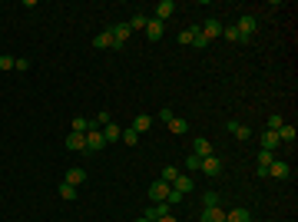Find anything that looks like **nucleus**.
<instances>
[{
	"mask_svg": "<svg viewBox=\"0 0 298 222\" xmlns=\"http://www.w3.org/2000/svg\"><path fill=\"white\" fill-rule=\"evenodd\" d=\"M235 30L242 34V44H245V40H252L255 30H258V17H252V13H242V17H239V23H235Z\"/></svg>",
	"mask_w": 298,
	"mask_h": 222,
	"instance_id": "f257e3e1",
	"label": "nucleus"
},
{
	"mask_svg": "<svg viewBox=\"0 0 298 222\" xmlns=\"http://www.w3.org/2000/svg\"><path fill=\"white\" fill-rule=\"evenodd\" d=\"M169 192H172V186L163 182V179H156L153 186H149V199H153V202H166V199H169Z\"/></svg>",
	"mask_w": 298,
	"mask_h": 222,
	"instance_id": "f03ea898",
	"label": "nucleus"
},
{
	"mask_svg": "<svg viewBox=\"0 0 298 222\" xmlns=\"http://www.w3.org/2000/svg\"><path fill=\"white\" fill-rule=\"evenodd\" d=\"M166 216H172L169 202H153V206L146 209V219H149V222H159V219H166Z\"/></svg>",
	"mask_w": 298,
	"mask_h": 222,
	"instance_id": "7ed1b4c3",
	"label": "nucleus"
},
{
	"mask_svg": "<svg viewBox=\"0 0 298 222\" xmlns=\"http://www.w3.org/2000/svg\"><path fill=\"white\" fill-rule=\"evenodd\" d=\"M103 146H106L103 133H99V130H89V133H86V153H99Z\"/></svg>",
	"mask_w": 298,
	"mask_h": 222,
	"instance_id": "20e7f679",
	"label": "nucleus"
},
{
	"mask_svg": "<svg viewBox=\"0 0 298 222\" xmlns=\"http://www.w3.org/2000/svg\"><path fill=\"white\" fill-rule=\"evenodd\" d=\"M63 143H66V149H73V153H86V136L83 133H70Z\"/></svg>",
	"mask_w": 298,
	"mask_h": 222,
	"instance_id": "39448f33",
	"label": "nucleus"
},
{
	"mask_svg": "<svg viewBox=\"0 0 298 222\" xmlns=\"http://www.w3.org/2000/svg\"><path fill=\"white\" fill-rule=\"evenodd\" d=\"M199 169H202L206 176H219V173H222V159H219V156H206Z\"/></svg>",
	"mask_w": 298,
	"mask_h": 222,
	"instance_id": "423d86ee",
	"label": "nucleus"
},
{
	"mask_svg": "<svg viewBox=\"0 0 298 222\" xmlns=\"http://www.w3.org/2000/svg\"><path fill=\"white\" fill-rule=\"evenodd\" d=\"M99 133H103V139H106V143H120V139H123V126H116V123H106Z\"/></svg>",
	"mask_w": 298,
	"mask_h": 222,
	"instance_id": "0eeeda50",
	"label": "nucleus"
},
{
	"mask_svg": "<svg viewBox=\"0 0 298 222\" xmlns=\"http://www.w3.org/2000/svg\"><path fill=\"white\" fill-rule=\"evenodd\" d=\"M176 13V0H159L156 3V20H166V17H172Z\"/></svg>",
	"mask_w": 298,
	"mask_h": 222,
	"instance_id": "6e6552de",
	"label": "nucleus"
},
{
	"mask_svg": "<svg viewBox=\"0 0 298 222\" xmlns=\"http://www.w3.org/2000/svg\"><path fill=\"white\" fill-rule=\"evenodd\" d=\"M199 30H202V37H209V40H212V37H222V20H215V17H212V20H206Z\"/></svg>",
	"mask_w": 298,
	"mask_h": 222,
	"instance_id": "1a4fd4ad",
	"label": "nucleus"
},
{
	"mask_svg": "<svg viewBox=\"0 0 298 222\" xmlns=\"http://www.w3.org/2000/svg\"><path fill=\"white\" fill-rule=\"evenodd\" d=\"M93 46H96V50H113V30H110V27H106L103 34L93 37Z\"/></svg>",
	"mask_w": 298,
	"mask_h": 222,
	"instance_id": "9d476101",
	"label": "nucleus"
},
{
	"mask_svg": "<svg viewBox=\"0 0 298 222\" xmlns=\"http://www.w3.org/2000/svg\"><path fill=\"white\" fill-rule=\"evenodd\" d=\"M275 133H278V143H295V136H298L292 123H282V126H278Z\"/></svg>",
	"mask_w": 298,
	"mask_h": 222,
	"instance_id": "9b49d317",
	"label": "nucleus"
},
{
	"mask_svg": "<svg viewBox=\"0 0 298 222\" xmlns=\"http://www.w3.org/2000/svg\"><path fill=\"white\" fill-rule=\"evenodd\" d=\"M288 173H292V166L282 163V159H275V163L268 166V176H275V179H288Z\"/></svg>",
	"mask_w": 298,
	"mask_h": 222,
	"instance_id": "f8f14e48",
	"label": "nucleus"
},
{
	"mask_svg": "<svg viewBox=\"0 0 298 222\" xmlns=\"http://www.w3.org/2000/svg\"><path fill=\"white\" fill-rule=\"evenodd\" d=\"M159 37H163V20L149 17V23H146V40H159Z\"/></svg>",
	"mask_w": 298,
	"mask_h": 222,
	"instance_id": "ddd939ff",
	"label": "nucleus"
},
{
	"mask_svg": "<svg viewBox=\"0 0 298 222\" xmlns=\"http://www.w3.org/2000/svg\"><path fill=\"white\" fill-rule=\"evenodd\" d=\"M63 182H70V186H83V182H86V169H66Z\"/></svg>",
	"mask_w": 298,
	"mask_h": 222,
	"instance_id": "4468645a",
	"label": "nucleus"
},
{
	"mask_svg": "<svg viewBox=\"0 0 298 222\" xmlns=\"http://www.w3.org/2000/svg\"><path fill=\"white\" fill-rule=\"evenodd\" d=\"M192 153H196V156H202V159H206V156H212V143H209V139H206V136H199L196 143H192Z\"/></svg>",
	"mask_w": 298,
	"mask_h": 222,
	"instance_id": "2eb2a0df",
	"label": "nucleus"
},
{
	"mask_svg": "<svg viewBox=\"0 0 298 222\" xmlns=\"http://www.w3.org/2000/svg\"><path fill=\"white\" fill-rule=\"evenodd\" d=\"M225 222H252V212L245 209H232V212H225Z\"/></svg>",
	"mask_w": 298,
	"mask_h": 222,
	"instance_id": "dca6fc26",
	"label": "nucleus"
},
{
	"mask_svg": "<svg viewBox=\"0 0 298 222\" xmlns=\"http://www.w3.org/2000/svg\"><path fill=\"white\" fill-rule=\"evenodd\" d=\"M272 163H275V156L268 153V149H262V153H258V176H268V166H272Z\"/></svg>",
	"mask_w": 298,
	"mask_h": 222,
	"instance_id": "f3484780",
	"label": "nucleus"
},
{
	"mask_svg": "<svg viewBox=\"0 0 298 222\" xmlns=\"http://www.w3.org/2000/svg\"><path fill=\"white\" fill-rule=\"evenodd\" d=\"M199 222H225V212H222V206H215V209H202V219Z\"/></svg>",
	"mask_w": 298,
	"mask_h": 222,
	"instance_id": "a211bd4d",
	"label": "nucleus"
},
{
	"mask_svg": "<svg viewBox=\"0 0 298 222\" xmlns=\"http://www.w3.org/2000/svg\"><path fill=\"white\" fill-rule=\"evenodd\" d=\"M172 189H176V192H182V196H186V192H192V179H189V176H182V173H179V176L172 179Z\"/></svg>",
	"mask_w": 298,
	"mask_h": 222,
	"instance_id": "6ab92c4d",
	"label": "nucleus"
},
{
	"mask_svg": "<svg viewBox=\"0 0 298 222\" xmlns=\"http://www.w3.org/2000/svg\"><path fill=\"white\" fill-rule=\"evenodd\" d=\"M229 133L235 136V139H249V136H252V130H249L245 123H229Z\"/></svg>",
	"mask_w": 298,
	"mask_h": 222,
	"instance_id": "aec40b11",
	"label": "nucleus"
},
{
	"mask_svg": "<svg viewBox=\"0 0 298 222\" xmlns=\"http://www.w3.org/2000/svg\"><path fill=\"white\" fill-rule=\"evenodd\" d=\"M275 146H282V143H278V133H275V130H268V133L262 136V149H268V153H272Z\"/></svg>",
	"mask_w": 298,
	"mask_h": 222,
	"instance_id": "412c9836",
	"label": "nucleus"
},
{
	"mask_svg": "<svg viewBox=\"0 0 298 222\" xmlns=\"http://www.w3.org/2000/svg\"><path fill=\"white\" fill-rule=\"evenodd\" d=\"M149 126H153V116H136V120H132V130H136V133H146V130H149Z\"/></svg>",
	"mask_w": 298,
	"mask_h": 222,
	"instance_id": "4be33fe9",
	"label": "nucleus"
},
{
	"mask_svg": "<svg viewBox=\"0 0 298 222\" xmlns=\"http://www.w3.org/2000/svg\"><path fill=\"white\" fill-rule=\"evenodd\" d=\"M56 192H60V199H66V202L77 199V186H70V182H60V189H56Z\"/></svg>",
	"mask_w": 298,
	"mask_h": 222,
	"instance_id": "5701e85b",
	"label": "nucleus"
},
{
	"mask_svg": "<svg viewBox=\"0 0 298 222\" xmlns=\"http://www.w3.org/2000/svg\"><path fill=\"white\" fill-rule=\"evenodd\" d=\"M126 23H129V30H146L149 17H146V13H136V17H132V20H126Z\"/></svg>",
	"mask_w": 298,
	"mask_h": 222,
	"instance_id": "b1692460",
	"label": "nucleus"
},
{
	"mask_svg": "<svg viewBox=\"0 0 298 222\" xmlns=\"http://www.w3.org/2000/svg\"><path fill=\"white\" fill-rule=\"evenodd\" d=\"M73 133H83V136L89 133V120L86 116H73Z\"/></svg>",
	"mask_w": 298,
	"mask_h": 222,
	"instance_id": "393cba45",
	"label": "nucleus"
},
{
	"mask_svg": "<svg viewBox=\"0 0 298 222\" xmlns=\"http://www.w3.org/2000/svg\"><path fill=\"white\" fill-rule=\"evenodd\" d=\"M186 130H189V123H186V120H179V116H176L172 123H169V133H176V136H182Z\"/></svg>",
	"mask_w": 298,
	"mask_h": 222,
	"instance_id": "a878e982",
	"label": "nucleus"
},
{
	"mask_svg": "<svg viewBox=\"0 0 298 222\" xmlns=\"http://www.w3.org/2000/svg\"><path fill=\"white\" fill-rule=\"evenodd\" d=\"M222 37H225V40H232V44H242V34H239L235 27H222Z\"/></svg>",
	"mask_w": 298,
	"mask_h": 222,
	"instance_id": "bb28decb",
	"label": "nucleus"
},
{
	"mask_svg": "<svg viewBox=\"0 0 298 222\" xmlns=\"http://www.w3.org/2000/svg\"><path fill=\"white\" fill-rule=\"evenodd\" d=\"M123 143H126V146H136V143H139V133H136L132 126H129V130H123Z\"/></svg>",
	"mask_w": 298,
	"mask_h": 222,
	"instance_id": "cd10ccee",
	"label": "nucleus"
},
{
	"mask_svg": "<svg viewBox=\"0 0 298 222\" xmlns=\"http://www.w3.org/2000/svg\"><path fill=\"white\" fill-rule=\"evenodd\" d=\"M215 206H219V196L215 192H206L202 196V209H215Z\"/></svg>",
	"mask_w": 298,
	"mask_h": 222,
	"instance_id": "c85d7f7f",
	"label": "nucleus"
},
{
	"mask_svg": "<svg viewBox=\"0 0 298 222\" xmlns=\"http://www.w3.org/2000/svg\"><path fill=\"white\" fill-rule=\"evenodd\" d=\"M176 176H179V169H176V166H166V169H163V176H159V179L172 186V179H176Z\"/></svg>",
	"mask_w": 298,
	"mask_h": 222,
	"instance_id": "c756f323",
	"label": "nucleus"
},
{
	"mask_svg": "<svg viewBox=\"0 0 298 222\" xmlns=\"http://www.w3.org/2000/svg\"><path fill=\"white\" fill-rule=\"evenodd\" d=\"M13 70L27 73V70H30V60H27V56H17V60H13Z\"/></svg>",
	"mask_w": 298,
	"mask_h": 222,
	"instance_id": "7c9ffc66",
	"label": "nucleus"
},
{
	"mask_svg": "<svg viewBox=\"0 0 298 222\" xmlns=\"http://www.w3.org/2000/svg\"><path fill=\"white\" fill-rule=\"evenodd\" d=\"M13 60H17V56H10V53H0V70H13Z\"/></svg>",
	"mask_w": 298,
	"mask_h": 222,
	"instance_id": "2f4dec72",
	"label": "nucleus"
},
{
	"mask_svg": "<svg viewBox=\"0 0 298 222\" xmlns=\"http://www.w3.org/2000/svg\"><path fill=\"white\" fill-rule=\"evenodd\" d=\"M186 166H189V169H199V166H202V156H196V153H192V156L186 159Z\"/></svg>",
	"mask_w": 298,
	"mask_h": 222,
	"instance_id": "473e14b6",
	"label": "nucleus"
},
{
	"mask_svg": "<svg viewBox=\"0 0 298 222\" xmlns=\"http://www.w3.org/2000/svg\"><path fill=\"white\" fill-rule=\"evenodd\" d=\"M192 46H199V50H206V46H209V37H202V34H199L196 40H192Z\"/></svg>",
	"mask_w": 298,
	"mask_h": 222,
	"instance_id": "72a5a7b5",
	"label": "nucleus"
},
{
	"mask_svg": "<svg viewBox=\"0 0 298 222\" xmlns=\"http://www.w3.org/2000/svg\"><path fill=\"white\" fill-rule=\"evenodd\" d=\"M159 120H163V123H172L176 116H172V110H169V106H166V110H159Z\"/></svg>",
	"mask_w": 298,
	"mask_h": 222,
	"instance_id": "f704fd0d",
	"label": "nucleus"
},
{
	"mask_svg": "<svg viewBox=\"0 0 298 222\" xmlns=\"http://www.w3.org/2000/svg\"><path fill=\"white\" fill-rule=\"evenodd\" d=\"M282 123H285V120H282V116H268V130H278Z\"/></svg>",
	"mask_w": 298,
	"mask_h": 222,
	"instance_id": "c9c22d12",
	"label": "nucleus"
},
{
	"mask_svg": "<svg viewBox=\"0 0 298 222\" xmlns=\"http://www.w3.org/2000/svg\"><path fill=\"white\" fill-rule=\"evenodd\" d=\"M159 222H179V219H176V216H166V219H159Z\"/></svg>",
	"mask_w": 298,
	"mask_h": 222,
	"instance_id": "e433bc0d",
	"label": "nucleus"
},
{
	"mask_svg": "<svg viewBox=\"0 0 298 222\" xmlns=\"http://www.w3.org/2000/svg\"><path fill=\"white\" fill-rule=\"evenodd\" d=\"M136 222H149V219H146V216H143V219H136Z\"/></svg>",
	"mask_w": 298,
	"mask_h": 222,
	"instance_id": "4c0bfd02",
	"label": "nucleus"
}]
</instances>
